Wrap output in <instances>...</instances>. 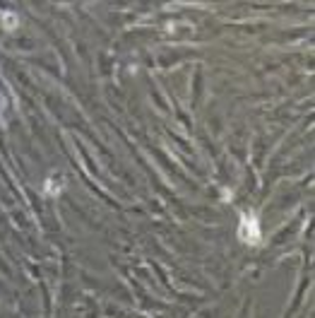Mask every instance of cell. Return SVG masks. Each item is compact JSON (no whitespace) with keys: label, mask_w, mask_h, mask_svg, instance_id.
Listing matches in <instances>:
<instances>
[{"label":"cell","mask_w":315,"mask_h":318,"mask_svg":"<svg viewBox=\"0 0 315 318\" xmlns=\"http://www.w3.org/2000/svg\"><path fill=\"white\" fill-rule=\"evenodd\" d=\"M238 239L243 244H260V224L255 215H243L241 227H238Z\"/></svg>","instance_id":"obj_1"},{"label":"cell","mask_w":315,"mask_h":318,"mask_svg":"<svg viewBox=\"0 0 315 318\" xmlns=\"http://www.w3.org/2000/svg\"><path fill=\"white\" fill-rule=\"evenodd\" d=\"M17 22H20V20H17V15H15V12H2V24H5V29H7V31H12V29L17 27Z\"/></svg>","instance_id":"obj_2"}]
</instances>
